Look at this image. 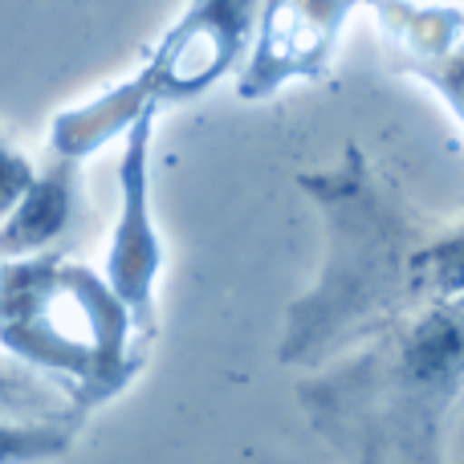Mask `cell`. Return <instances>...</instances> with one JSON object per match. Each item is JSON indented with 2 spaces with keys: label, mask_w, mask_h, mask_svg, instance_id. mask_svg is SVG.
<instances>
[{
  "label": "cell",
  "mask_w": 464,
  "mask_h": 464,
  "mask_svg": "<svg viewBox=\"0 0 464 464\" xmlns=\"http://www.w3.org/2000/svg\"><path fill=\"white\" fill-rule=\"evenodd\" d=\"M302 184L326 212L334 245L318 289L289 310L281 343L285 362L318 359L411 302L440 305L464 297V225L444 237H424L387 196L375 192L359 160L334 176Z\"/></svg>",
  "instance_id": "6da1fadb"
},
{
  "label": "cell",
  "mask_w": 464,
  "mask_h": 464,
  "mask_svg": "<svg viewBox=\"0 0 464 464\" xmlns=\"http://www.w3.org/2000/svg\"><path fill=\"white\" fill-rule=\"evenodd\" d=\"M464 392V297L383 330L362 359L302 387L318 432L351 464H440V436Z\"/></svg>",
  "instance_id": "7a4b0ae2"
},
{
  "label": "cell",
  "mask_w": 464,
  "mask_h": 464,
  "mask_svg": "<svg viewBox=\"0 0 464 464\" xmlns=\"http://www.w3.org/2000/svg\"><path fill=\"white\" fill-rule=\"evenodd\" d=\"M127 322L94 273L53 261L0 265V343L16 359L78 375L90 400L127 379Z\"/></svg>",
  "instance_id": "3957f363"
},
{
  "label": "cell",
  "mask_w": 464,
  "mask_h": 464,
  "mask_svg": "<svg viewBox=\"0 0 464 464\" xmlns=\"http://www.w3.org/2000/svg\"><path fill=\"white\" fill-rule=\"evenodd\" d=\"M248 24V8L240 5H196L171 29L143 73L135 78L139 94L155 106V98H192L220 78L240 49V33Z\"/></svg>",
  "instance_id": "277c9868"
},
{
  "label": "cell",
  "mask_w": 464,
  "mask_h": 464,
  "mask_svg": "<svg viewBox=\"0 0 464 464\" xmlns=\"http://www.w3.org/2000/svg\"><path fill=\"white\" fill-rule=\"evenodd\" d=\"M147 143H151V111L130 127L127 155H122V217L114 228L111 245V294L127 310V318L139 330L151 322V289L155 273H160V237L151 228V212H147Z\"/></svg>",
  "instance_id": "5b68a950"
},
{
  "label": "cell",
  "mask_w": 464,
  "mask_h": 464,
  "mask_svg": "<svg viewBox=\"0 0 464 464\" xmlns=\"http://www.w3.org/2000/svg\"><path fill=\"white\" fill-rule=\"evenodd\" d=\"M346 13L351 5H310V0H281V5L265 8L253 62L240 73V94L265 98L277 86H285L289 78L318 73L334 49Z\"/></svg>",
  "instance_id": "8992f818"
},
{
  "label": "cell",
  "mask_w": 464,
  "mask_h": 464,
  "mask_svg": "<svg viewBox=\"0 0 464 464\" xmlns=\"http://www.w3.org/2000/svg\"><path fill=\"white\" fill-rule=\"evenodd\" d=\"M70 212H73V168L62 160L53 171L33 176L29 192L5 217V225H0V253L29 256L37 248H45L70 225Z\"/></svg>",
  "instance_id": "52a82bcc"
},
{
  "label": "cell",
  "mask_w": 464,
  "mask_h": 464,
  "mask_svg": "<svg viewBox=\"0 0 464 464\" xmlns=\"http://www.w3.org/2000/svg\"><path fill=\"white\" fill-rule=\"evenodd\" d=\"M0 416L16 424H65V400L53 387L0 359Z\"/></svg>",
  "instance_id": "ba28073f"
},
{
  "label": "cell",
  "mask_w": 464,
  "mask_h": 464,
  "mask_svg": "<svg viewBox=\"0 0 464 464\" xmlns=\"http://www.w3.org/2000/svg\"><path fill=\"white\" fill-rule=\"evenodd\" d=\"M70 449V420L65 424H16L0 420V464H37L62 457Z\"/></svg>",
  "instance_id": "9c48e42d"
},
{
  "label": "cell",
  "mask_w": 464,
  "mask_h": 464,
  "mask_svg": "<svg viewBox=\"0 0 464 464\" xmlns=\"http://www.w3.org/2000/svg\"><path fill=\"white\" fill-rule=\"evenodd\" d=\"M33 184V168L24 155H16L13 147L0 139V217H8V212L21 204V196L29 192Z\"/></svg>",
  "instance_id": "30bf717a"
},
{
  "label": "cell",
  "mask_w": 464,
  "mask_h": 464,
  "mask_svg": "<svg viewBox=\"0 0 464 464\" xmlns=\"http://www.w3.org/2000/svg\"><path fill=\"white\" fill-rule=\"evenodd\" d=\"M432 78H436V86L449 94L452 111L464 119V57H460V62H444V70L432 73Z\"/></svg>",
  "instance_id": "8fae6325"
}]
</instances>
